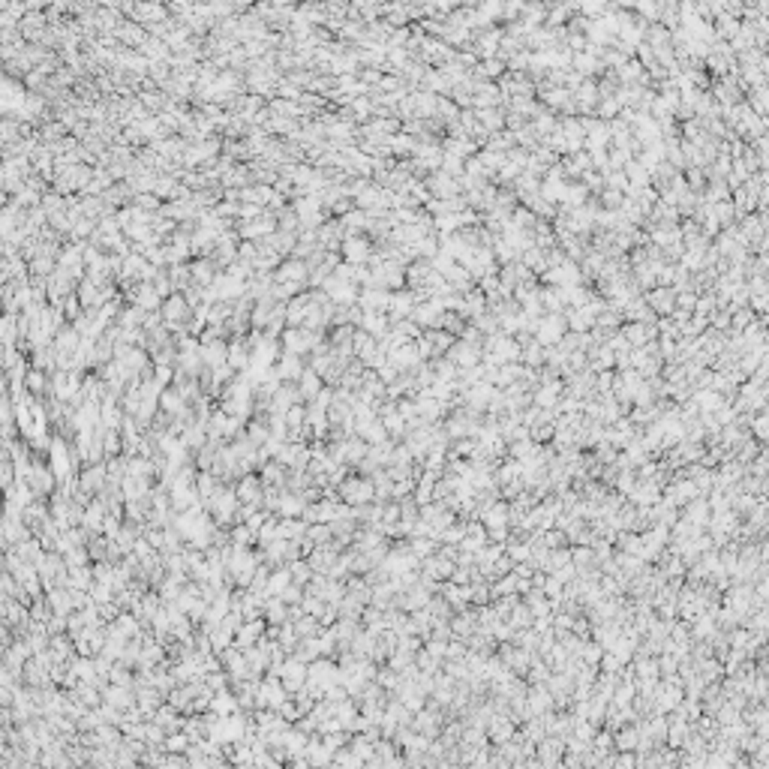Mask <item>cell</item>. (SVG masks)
I'll use <instances>...</instances> for the list:
<instances>
[{
  "label": "cell",
  "instance_id": "cell-1",
  "mask_svg": "<svg viewBox=\"0 0 769 769\" xmlns=\"http://www.w3.org/2000/svg\"><path fill=\"white\" fill-rule=\"evenodd\" d=\"M337 496L343 499L346 505H369L376 502V481L369 475H346L343 481L337 484Z\"/></svg>",
  "mask_w": 769,
  "mask_h": 769
},
{
  "label": "cell",
  "instance_id": "cell-2",
  "mask_svg": "<svg viewBox=\"0 0 769 769\" xmlns=\"http://www.w3.org/2000/svg\"><path fill=\"white\" fill-rule=\"evenodd\" d=\"M279 679H283V685L288 688V691L298 694L309 679V664L301 661V658H295V655H288L286 661L279 664Z\"/></svg>",
  "mask_w": 769,
  "mask_h": 769
},
{
  "label": "cell",
  "instance_id": "cell-3",
  "mask_svg": "<svg viewBox=\"0 0 769 769\" xmlns=\"http://www.w3.org/2000/svg\"><path fill=\"white\" fill-rule=\"evenodd\" d=\"M235 490H237L241 505L265 508V481H262V475H253V472L241 475V478H237V484H235Z\"/></svg>",
  "mask_w": 769,
  "mask_h": 769
},
{
  "label": "cell",
  "instance_id": "cell-4",
  "mask_svg": "<svg viewBox=\"0 0 769 769\" xmlns=\"http://www.w3.org/2000/svg\"><path fill=\"white\" fill-rule=\"evenodd\" d=\"M108 466L105 460L103 463H85V469L78 472V481H82V490H87L91 496H99L105 490V484H108Z\"/></svg>",
  "mask_w": 769,
  "mask_h": 769
},
{
  "label": "cell",
  "instance_id": "cell-5",
  "mask_svg": "<svg viewBox=\"0 0 769 769\" xmlns=\"http://www.w3.org/2000/svg\"><path fill=\"white\" fill-rule=\"evenodd\" d=\"M189 316H193V304L186 301V295L172 292L168 295V301H163V318H166L168 328L189 322Z\"/></svg>",
  "mask_w": 769,
  "mask_h": 769
},
{
  "label": "cell",
  "instance_id": "cell-6",
  "mask_svg": "<svg viewBox=\"0 0 769 769\" xmlns=\"http://www.w3.org/2000/svg\"><path fill=\"white\" fill-rule=\"evenodd\" d=\"M265 634H268V619L258 616V619H249V622H244L241 628H237L235 643L241 646V649H249V646H256L258 640H262Z\"/></svg>",
  "mask_w": 769,
  "mask_h": 769
},
{
  "label": "cell",
  "instance_id": "cell-7",
  "mask_svg": "<svg viewBox=\"0 0 769 769\" xmlns=\"http://www.w3.org/2000/svg\"><path fill=\"white\" fill-rule=\"evenodd\" d=\"M105 517H108V502H105L103 496H94V502L85 508V520H82V526L87 529V532H94V535H103Z\"/></svg>",
  "mask_w": 769,
  "mask_h": 769
},
{
  "label": "cell",
  "instance_id": "cell-8",
  "mask_svg": "<svg viewBox=\"0 0 769 769\" xmlns=\"http://www.w3.org/2000/svg\"><path fill=\"white\" fill-rule=\"evenodd\" d=\"M166 703V694L159 691L156 685H138L136 688V706L142 709V712L147 715V718H154V712L159 706Z\"/></svg>",
  "mask_w": 769,
  "mask_h": 769
},
{
  "label": "cell",
  "instance_id": "cell-9",
  "mask_svg": "<svg viewBox=\"0 0 769 769\" xmlns=\"http://www.w3.org/2000/svg\"><path fill=\"white\" fill-rule=\"evenodd\" d=\"M343 256L349 258V265H367V258H369V241L361 235H346V241H343Z\"/></svg>",
  "mask_w": 769,
  "mask_h": 769
},
{
  "label": "cell",
  "instance_id": "cell-10",
  "mask_svg": "<svg viewBox=\"0 0 769 769\" xmlns=\"http://www.w3.org/2000/svg\"><path fill=\"white\" fill-rule=\"evenodd\" d=\"M82 339H85V337H82V331H78L75 325H73V328L64 325L61 331L54 334V343H52V346H54L57 355H75L78 346H82Z\"/></svg>",
  "mask_w": 769,
  "mask_h": 769
},
{
  "label": "cell",
  "instance_id": "cell-11",
  "mask_svg": "<svg viewBox=\"0 0 769 769\" xmlns=\"http://www.w3.org/2000/svg\"><path fill=\"white\" fill-rule=\"evenodd\" d=\"M249 364H253V349H249V343L244 337L232 339V343H228V367L244 373V369H249Z\"/></svg>",
  "mask_w": 769,
  "mask_h": 769
},
{
  "label": "cell",
  "instance_id": "cell-12",
  "mask_svg": "<svg viewBox=\"0 0 769 769\" xmlns=\"http://www.w3.org/2000/svg\"><path fill=\"white\" fill-rule=\"evenodd\" d=\"M277 369V376L283 379V382H298L304 373V364H301V355H295V352H283L279 355V361L274 364Z\"/></svg>",
  "mask_w": 769,
  "mask_h": 769
},
{
  "label": "cell",
  "instance_id": "cell-13",
  "mask_svg": "<svg viewBox=\"0 0 769 769\" xmlns=\"http://www.w3.org/2000/svg\"><path fill=\"white\" fill-rule=\"evenodd\" d=\"M304 508H307V499L301 493H295V490H288V487H283L279 490V517H304Z\"/></svg>",
  "mask_w": 769,
  "mask_h": 769
},
{
  "label": "cell",
  "instance_id": "cell-14",
  "mask_svg": "<svg viewBox=\"0 0 769 769\" xmlns=\"http://www.w3.org/2000/svg\"><path fill=\"white\" fill-rule=\"evenodd\" d=\"M328 382L322 379V373H316L313 367H304V373H301V379H298V391H301V397L304 400L309 403V400H316V394L322 391Z\"/></svg>",
  "mask_w": 769,
  "mask_h": 769
},
{
  "label": "cell",
  "instance_id": "cell-15",
  "mask_svg": "<svg viewBox=\"0 0 769 769\" xmlns=\"http://www.w3.org/2000/svg\"><path fill=\"white\" fill-rule=\"evenodd\" d=\"M103 697H105V703H112L117 709H129V706H136V688H126V685H115V682H108L103 688Z\"/></svg>",
  "mask_w": 769,
  "mask_h": 769
},
{
  "label": "cell",
  "instance_id": "cell-16",
  "mask_svg": "<svg viewBox=\"0 0 769 769\" xmlns=\"http://www.w3.org/2000/svg\"><path fill=\"white\" fill-rule=\"evenodd\" d=\"M358 304H361L364 309H379V313H385V307H391V295H388L385 288H379V286H367V288H361V295H358Z\"/></svg>",
  "mask_w": 769,
  "mask_h": 769
},
{
  "label": "cell",
  "instance_id": "cell-17",
  "mask_svg": "<svg viewBox=\"0 0 769 769\" xmlns=\"http://www.w3.org/2000/svg\"><path fill=\"white\" fill-rule=\"evenodd\" d=\"M151 722H156L159 727H166V733H175V731H181V727H184V715H181V709H175L172 703H163L154 712Z\"/></svg>",
  "mask_w": 769,
  "mask_h": 769
},
{
  "label": "cell",
  "instance_id": "cell-18",
  "mask_svg": "<svg viewBox=\"0 0 769 769\" xmlns=\"http://www.w3.org/2000/svg\"><path fill=\"white\" fill-rule=\"evenodd\" d=\"M202 358L205 367H223L228 364V343L226 339H211V343H202Z\"/></svg>",
  "mask_w": 769,
  "mask_h": 769
},
{
  "label": "cell",
  "instance_id": "cell-19",
  "mask_svg": "<svg viewBox=\"0 0 769 769\" xmlns=\"http://www.w3.org/2000/svg\"><path fill=\"white\" fill-rule=\"evenodd\" d=\"M258 472H262L265 487H286L288 484V466L279 463L277 457H274V460H268L262 469H258Z\"/></svg>",
  "mask_w": 769,
  "mask_h": 769
},
{
  "label": "cell",
  "instance_id": "cell-20",
  "mask_svg": "<svg viewBox=\"0 0 769 769\" xmlns=\"http://www.w3.org/2000/svg\"><path fill=\"white\" fill-rule=\"evenodd\" d=\"M45 598H48V604H52V610H54V613H64V616H69V613L75 610V604H73V592H69V586H54V589H48Z\"/></svg>",
  "mask_w": 769,
  "mask_h": 769
},
{
  "label": "cell",
  "instance_id": "cell-21",
  "mask_svg": "<svg viewBox=\"0 0 769 769\" xmlns=\"http://www.w3.org/2000/svg\"><path fill=\"white\" fill-rule=\"evenodd\" d=\"M186 406H189V403L184 400V394L177 391L175 385H172V388H163V394H159V409H163V412H168L172 418H177Z\"/></svg>",
  "mask_w": 769,
  "mask_h": 769
},
{
  "label": "cell",
  "instance_id": "cell-22",
  "mask_svg": "<svg viewBox=\"0 0 769 769\" xmlns=\"http://www.w3.org/2000/svg\"><path fill=\"white\" fill-rule=\"evenodd\" d=\"M307 274H309V265L292 258V262H286L277 271V283H307Z\"/></svg>",
  "mask_w": 769,
  "mask_h": 769
},
{
  "label": "cell",
  "instance_id": "cell-23",
  "mask_svg": "<svg viewBox=\"0 0 769 769\" xmlns=\"http://www.w3.org/2000/svg\"><path fill=\"white\" fill-rule=\"evenodd\" d=\"M189 268H193V283H198V286H214V279L219 277L217 274L219 265L214 258H198V262H193Z\"/></svg>",
  "mask_w": 769,
  "mask_h": 769
},
{
  "label": "cell",
  "instance_id": "cell-24",
  "mask_svg": "<svg viewBox=\"0 0 769 769\" xmlns=\"http://www.w3.org/2000/svg\"><path fill=\"white\" fill-rule=\"evenodd\" d=\"M94 565H73L69 568V577H66V586L69 589H87L91 592L94 586Z\"/></svg>",
  "mask_w": 769,
  "mask_h": 769
},
{
  "label": "cell",
  "instance_id": "cell-25",
  "mask_svg": "<svg viewBox=\"0 0 769 769\" xmlns=\"http://www.w3.org/2000/svg\"><path fill=\"white\" fill-rule=\"evenodd\" d=\"M388 361H391L397 369H406V367L412 369V367L418 364V352H415L412 346H403V343H400V346H394L391 352H388Z\"/></svg>",
  "mask_w": 769,
  "mask_h": 769
},
{
  "label": "cell",
  "instance_id": "cell-26",
  "mask_svg": "<svg viewBox=\"0 0 769 769\" xmlns=\"http://www.w3.org/2000/svg\"><path fill=\"white\" fill-rule=\"evenodd\" d=\"M247 436L256 448H262L268 439H271V424H268L265 418H253V421H247Z\"/></svg>",
  "mask_w": 769,
  "mask_h": 769
},
{
  "label": "cell",
  "instance_id": "cell-27",
  "mask_svg": "<svg viewBox=\"0 0 769 769\" xmlns=\"http://www.w3.org/2000/svg\"><path fill=\"white\" fill-rule=\"evenodd\" d=\"M295 580H292V571H288V565H279L271 571V583H268V592L271 595H283V589H288Z\"/></svg>",
  "mask_w": 769,
  "mask_h": 769
},
{
  "label": "cell",
  "instance_id": "cell-28",
  "mask_svg": "<svg viewBox=\"0 0 769 769\" xmlns=\"http://www.w3.org/2000/svg\"><path fill=\"white\" fill-rule=\"evenodd\" d=\"M322 628H325L322 619L313 616V613H304V616L295 622V631H298V637H301V640H307V637H316L318 631H322Z\"/></svg>",
  "mask_w": 769,
  "mask_h": 769
},
{
  "label": "cell",
  "instance_id": "cell-29",
  "mask_svg": "<svg viewBox=\"0 0 769 769\" xmlns=\"http://www.w3.org/2000/svg\"><path fill=\"white\" fill-rule=\"evenodd\" d=\"M189 745H193V739H189V733H184V731H175V733H168V736H166V742H163V752L186 754V752H189Z\"/></svg>",
  "mask_w": 769,
  "mask_h": 769
},
{
  "label": "cell",
  "instance_id": "cell-30",
  "mask_svg": "<svg viewBox=\"0 0 769 769\" xmlns=\"http://www.w3.org/2000/svg\"><path fill=\"white\" fill-rule=\"evenodd\" d=\"M288 571H292V580L301 583V586H307L309 580H313V574H316L307 556H304V559H295V562H288Z\"/></svg>",
  "mask_w": 769,
  "mask_h": 769
},
{
  "label": "cell",
  "instance_id": "cell-31",
  "mask_svg": "<svg viewBox=\"0 0 769 769\" xmlns=\"http://www.w3.org/2000/svg\"><path fill=\"white\" fill-rule=\"evenodd\" d=\"M129 196H133V184H112V186H108L105 193H103V198L108 202V207L129 202Z\"/></svg>",
  "mask_w": 769,
  "mask_h": 769
},
{
  "label": "cell",
  "instance_id": "cell-32",
  "mask_svg": "<svg viewBox=\"0 0 769 769\" xmlns=\"http://www.w3.org/2000/svg\"><path fill=\"white\" fill-rule=\"evenodd\" d=\"M349 748H352L358 757H364V761L376 754V742L367 733H352V739H349Z\"/></svg>",
  "mask_w": 769,
  "mask_h": 769
},
{
  "label": "cell",
  "instance_id": "cell-33",
  "mask_svg": "<svg viewBox=\"0 0 769 769\" xmlns=\"http://www.w3.org/2000/svg\"><path fill=\"white\" fill-rule=\"evenodd\" d=\"M361 436L367 439L369 445H382V442H388V430H385V424H382V418H376L373 424H367L364 430H361Z\"/></svg>",
  "mask_w": 769,
  "mask_h": 769
},
{
  "label": "cell",
  "instance_id": "cell-34",
  "mask_svg": "<svg viewBox=\"0 0 769 769\" xmlns=\"http://www.w3.org/2000/svg\"><path fill=\"white\" fill-rule=\"evenodd\" d=\"M349 739H352V733H349L346 727H343V731H334V733H322V745L328 748V752H334V754H337L339 748H346V745H349Z\"/></svg>",
  "mask_w": 769,
  "mask_h": 769
},
{
  "label": "cell",
  "instance_id": "cell-35",
  "mask_svg": "<svg viewBox=\"0 0 769 769\" xmlns=\"http://www.w3.org/2000/svg\"><path fill=\"white\" fill-rule=\"evenodd\" d=\"M382 424H385V430H388V436H394V439H400L403 433H406V418L400 415V409H397V412H391V415H385L382 418Z\"/></svg>",
  "mask_w": 769,
  "mask_h": 769
},
{
  "label": "cell",
  "instance_id": "cell-36",
  "mask_svg": "<svg viewBox=\"0 0 769 769\" xmlns=\"http://www.w3.org/2000/svg\"><path fill=\"white\" fill-rule=\"evenodd\" d=\"M424 601H427L424 589H412V592L397 598V607H400V610H418V607H424Z\"/></svg>",
  "mask_w": 769,
  "mask_h": 769
},
{
  "label": "cell",
  "instance_id": "cell-37",
  "mask_svg": "<svg viewBox=\"0 0 769 769\" xmlns=\"http://www.w3.org/2000/svg\"><path fill=\"white\" fill-rule=\"evenodd\" d=\"M253 538H258V535L247 523H235L232 526V544L235 547H249V544H253Z\"/></svg>",
  "mask_w": 769,
  "mask_h": 769
},
{
  "label": "cell",
  "instance_id": "cell-38",
  "mask_svg": "<svg viewBox=\"0 0 769 769\" xmlns=\"http://www.w3.org/2000/svg\"><path fill=\"white\" fill-rule=\"evenodd\" d=\"M406 313H412V298H409L406 292L391 295V316L400 318V316H406Z\"/></svg>",
  "mask_w": 769,
  "mask_h": 769
},
{
  "label": "cell",
  "instance_id": "cell-39",
  "mask_svg": "<svg viewBox=\"0 0 769 769\" xmlns=\"http://www.w3.org/2000/svg\"><path fill=\"white\" fill-rule=\"evenodd\" d=\"M91 598H94V604L115 601V586L112 583H94L91 586Z\"/></svg>",
  "mask_w": 769,
  "mask_h": 769
},
{
  "label": "cell",
  "instance_id": "cell-40",
  "mask_svg": "<svg viewBox=\"0 0 769 769\" xmlns=\"http://www.w3.org/2000/svg\"><path fill=\"white\" fill-rule=\"evenodd\" d=\"M175 373H177L175 364H154V379H156V382L163 385V388H168V385L175 382Z\"/></svg>",
  "mask_w": 769,
  "mask_h": 769
},
{
  "label": "cell",
  "instance_id": "cell-41",
  "mask_svg": "<svg viewBox=\"0 0 769 769\" xmlns=\"http://www.w3.org/2000/svg\"><path fill=\"white\" fill-rule=\"evenodd\" d=\"M304 595H307V589H304L301 583H292L288 589H283V595H279V598H283L286 604H301V601H304Z\"/></svg>",
  "mask_w": 769,
  "mask_h": 769
},
{
  "label": "cell",
  "instance_id": "cell-42",
  "mask_svg": "<svg viewBox=\"0 0 769 769\" xmlns=\"http://www.w3.org/2000/svg\"><path fill=\"white\" fill-rule=\"evenodd\" d=\"M166 736H168V733H166V727H159L156 722H147V736H145V739H147V745H163V742H166Z\"/></svg>",
  "mask_w": 769,
  "mask_h": 769
},
{
  "label": "cell",
  "instance_id": "cell-43",
  "mask_svg": "<svg viewBox=\"0 0 769 769\" xmlns=\"http://www.w3.org/2000/svg\"><path fill=\"white\" fill-rule=\"evenodd\" d=\"M376 682H379V685H382V688H400V679H397V676H394V667H388V671H385V667H382V671H379V673H376Z\"/></svg>",
  "mask_w": 769,
  "mask_h": 769
},
{
  "label": "cell",
  "instance_id": "cell-44",
  "mask_svg": "<svg viewBox=\"0 0 769 769\" xmlns=\"http://www.w3.org/2000/svg\"><path fill=\"white\" fill-rule=\"evenodd\" d=\"M400 520V505H382V523H397Z\"/></svg>",
  "mask_w": 769,
  "mask_h": 769
},
{
  "label": "cell",
  "instance_id": "cell-45",
  "mask_svg": "<svg viewBox=\"0 0 769 769\" xmlns=\"http://www.w3.org/2000/svg\"><path fill=\"white\" fill-rule=\"evenodd\" d=\"M418 731H424V733H430L436 731V715H418V722H412Z\"/></svg>",
  "mask_w": 769,
  "mask_h": 769
},
{
  "label": "cell",
  "instance_id": "cell-46",
  "mask_svg": "<svg viewBox=\"0 0 769 769\" xmlns=\"http://www.w3.org/2000/svg\"><path fill=\"white\" fill-rule=\"evenodd\" d=\"M409 547H412L415 556H427V553H430V544H427V541H412Z\"/></svg>",
  "mask_w": 769,
  "mask_h": 769
},
{
  "label": "cell",
  "instance_id": "cell-47",
  "mask_svg": "<svg viewBox=\"0 0 769 769\" xmlns=\"http://www.w3.org/2000/svg\"><path fill=\"white\" fill-rule=\"evenodd\" d=\"M433 664H436V661H433L430 655H421V667H433Z\"/></svg>",
  "mask_w": 769,
  "mask_h": 769
}]
</instances>
